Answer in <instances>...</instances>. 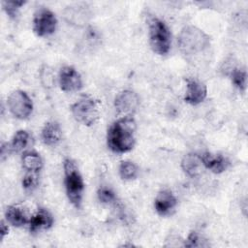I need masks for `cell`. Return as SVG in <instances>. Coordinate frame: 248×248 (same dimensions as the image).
Wrapping results in <instances>:
<instances>
[{
    "instance_id": "6da1fadb",
    "label": "cell",
    "mask_w": 248,
    "mask_h": 248,
    "mask_svg": "<svg viewBox=\"0 0 248 248\" xmlns=\"http://www.w3.org/2000/svg\"><path fill=\"white\" fill-rule=\"evenodd\" d=\"M136 129V121L132 116H123L114 121L107 134L108 148L118 154L132 150L135 145Z\"/></svg>"
},
{
    "instance_id": "7a4b0ae2",
    "label": "cell",
    "mask_w": 248,
    "mask_h": 248,
    "mask_svg": "<svg viewBox=\"0 0 248 248\" xmlns=\"http://www.w3.org/2000/svg\"><path fill=\"white\" fill-rule=\"evenodd\" d=\"M177 43L183 54L195 55L202 52L210 46V38L199 27L187 25L181 29Z\"/></svg>"
},
{
    "instance_id": "3957f363",
    "label": "cell",
    "mask_w": 248,
    "mask_h": 248,
    "mask_svg": "<svg viewBox=\"0 0 248 248\" xmlns=\"http://www.w3.org/2000/svg\"><path fill=\"white\" fill-rule=\"evenodd\" d=\"M64 183L67 197L70 202L77 208H79L82 202L84 182L75 161L66 158L63 162Z\"/></svg>"
},
{
    "instance_id": "277c9868",
    "label": "cell",
    "mask_w": 248,
    "mask_h": 248,
    "mask_svg": "<svg viewBox=\"0 0 248 248\" xmlns=\"http://www.w3.org/2000/svg\"><path fill=\"white\" fill-rule=\"evenodd\" d=\"M74 118L85 126L94 125L100 118L97 102L88 95H83L71 106Z\"/></svg>"
},
{
    "instance_id": "5b68a950",
    "label": "cell",
    "mask_w": 248,
    "mask_h": 248,
    "mask_svg": "<svg viewBox=\"0 0 248 248\" xmlns=\"http://www.w3.org/2000/svg\"><path fill=\"white\" fill-rule=\"evenodd\" d=\"M170 32L167 24L153 17L149 21V43L152 50L159 55L167 54L170 48Z\"/></svg>"
},
{
    "instance_id": "8992f818",
    "label": "cell",
    "mask_w": 248,
    "mask_h": 248,
    "mask_svg": "<svg viewBox=\"0 0 248 248\" xmlns=\"http://www.w3.org/2000/svg\"><path fill=\"white\" fill-rule=\"evenodd\" d=\"M11 113L18 119H26L32 113L33 103L26 92L22 90L13 91L7 100Z\"/></svg>"
},
{
    "instance_id": "52a82bcc",
    "label": "cell",
    "mask_w": 248,
    "mask_h": 248,
    "mask_svg": "<svg viewBox=\"0 0 248 248\" xmlns=\"http://www.w3.org/2000/svg\"><path fill=\"white\" fill-rule=\"evenodd\" d=\"M57 25L55 15L47 8L38 9L33 17V31L38 37H46L51 35Z\"/></svg>"
},
{
    "instance_id": "ba28073f",
    "label": "cell",
    "mask_w": 248,
    "mask_h": 248,
    "mask_svg": "<svg viewBox=\"0 0 248 248\" xmlns=\"http://www.w3.org/2000/svg\"><path fill=\"white\" fill-rule=\"evenodd\" d=\"M140 105L138 95L132 90H123L115 97L114 107L124 116H132Z\"/></svg>"
},
{
    "instance_id": "9c48e42d",
    "label": "cell",
    "mask_w": 248,
    "mask_h": 248,
    "mask_svg": "<svg viewBox=\"0 0 248 248\" xmlns=\"http://www.w3.org/2000/svg\"><path fill=\"white\" fill-rule=\"evenodd\" d=\"M59 85L65 92L78 91L82 87L81 76L74 67L65 66L59 72Z\"/></svg>"
},
{
    "instance_id": "30bf717a",
    "label": "cell",
    "mask_w": 248,
    "mask_h": 248,
    "mask_svg": "<svg viewBox=\"0 0 248 248\" xmlns=\"http://www.w3.org/2000/svg\"><path fill=\"white\" fill-rule=\"evenodd\" d=\"M177 200L173 193L169 189L161 190L154 201V207L156 212L160 216H170L171 215L176 208Z\"/></svg>"
},
{
    "instance_id": "8fae6325",
    "label": "cell",
    "mask_w": 248,
    "mask_h": 248,
    "mask_svg": "<svg viewBox=\"0 0 248 248\" xmlns=\"http://www.w3.org/2000/svg\"><path fill=\"white\" fill-rule=\"evenodd\" d=\"M207 89L206 86L201 81L194 78L186 79V92L184 101L190 105L196 106L203 102L206 98Z\"/></svg>"
},
{
    "instance_id": "7c38bea8",
    "label": "cell",
    "mask_w": 248,
    "mask_h": 248,
    "mask_svg": "<svg viewBox=\"0 0 248 248\" xmlns=\"http://www.w3.org/2000/svg\"><path fill=\"white\" fill-rule=\"evenodd\" d=\"M201 160L203 167L214 173H221L225 171L230 165L228 159L221 154H212L209 152H205L201 155Z\"/></svg>"
},
{
    "instance_id": "4fadbf2b",
    "label": "cell",
    "mask_w": 248,
    "mask_h": 248,
    "mask_svg": "<svg viewBox=\"0 0 248 248\" xmlns=\"http://www.w3.org/2000/svg\"><path fill=\"white\" fill-rule=\"evenodd\" d=\"M29 230L31 232H37L41 230H47L53 225L52 215L45 208H39L29 219Z\"/></svg>"
},
{
    "instance_id": "5bb4252c",
    "label": "cell",
    "mask_w": 248,
    "mask_h": 248,
    "mask_svg": "<svg viewBox=\"0 0 248 248\" xmlns=\"http://www.w3.org/2000/svg\"><path fill=\"white\" fill-rule=\"evenodd\" d=\"M62 139V131L55 121L46 122L42 129L43 142L48 146L56 145Z\"/></svg>"
},
{
    "instance_id": "9a60e30c",
    "label": "cell",
    "mask_w": 248,
    "mask_h": 248,
    "mask_svg": "<svg viewBox=\"0 0 248 248\" xmlns=\"http://www.w3.org/2000/svg\"><path fill=\"white\" fill-rule=\"evenodd\" d=\"M202 163L201 156L195 153L185 155L181 161V168L183 171L190 177H196L202 173Z\"/></svg>"
},
{
    "instance_id": "2e32d148",
    "label": "cell",
    "mask_w": 248,
    "mask_h": 248,
    "mask_svg": "<svg viewBox=\"0 0 248 248\" xmlns=\"http://www.w3.org/2000/svg\"><path fill=\"white\" fill-rule=\"evenodd\" d=\"M5 217L7 222L14 227H21L29 222L23 209L16 205L8 206L5 211Z\"/></svg>"
},
{
    "instance_id": "e0dca14e",
    "label": "cell",
    "mask_w": 248,
    "mask_h": 248,
    "mask_svg": "<svg viewBox=\"0 0 248 248\" xmlns=\"http://www.w3.org/2000/svg\"><path fill=\"white\" fill-rule=\"evenodd\" d=\"M22 167L30 172H38L43 168V160L39 153L35 151H26L21 157Z\"/></svg>"
},
{
    "instance_id": "ac0fdd59",
    "label": "cell",
    "mask_w": 248,
    "mask_h": 248,
    "mask_svg": "<svg viewBox=\"0 0 248 248\" xmlns=\"http://www.w3.org/2000/svg\"><path fill=\"white\" fill-rule=\"evenodd\" d=\"M85 7L76 5L74 7H67L65 11V17L68 18L69 21L76 23V24H82L86 21L88 15L86 10L84 9Z\"/></svg>"
},
{
    "instance_id": "d6986e66",
    "label": "cell",
    "mask_w": 248,
    "mask_h": 248,
    "mask_svg": "<svg viewBox=\"0 0 248 248\" xmlns=\"http://www.w3.org/2000/svg\"><path fill=\"white\" fill-rule=\"evenodd\" d=\"M30 140V136L27 131L25 130H18L16 132L14 135L12 141H11V149L12 151L19 152L23 150L29 143Z\"/></svg>"
},
{
    "instance_id": "ffe728a7",
    "label": "cell",
    "mask_w": 248,
    "mask_h": 248,
    "mask_svg": "<svg viewBox=\"0 0 248 248\" xmlns=\"http://www.w3.org/2000/svg\"><path fill=\"white\" fill-rule=\"evenodd\" d=\"M231 79L233 85L241 92H245L247 86V73L240 68H234L231 72Z\"/></svg>"
},
{
    "instance_id": "44dd1931",
    "label": "cell",
    "mask_w": 248,
    "mask_h": 248,
    "mask_svg": "<svg viewBox=\"0 0 248 248\" xmlns=\"http://www.w3.org/2000/svg\"><path fill=\"white\" fill-rule=\"evenodd\" d=\"M119 175L123 180H133L138 175L137 166L130 161H122L119 165Z\"/></svg>"
},
{
    "instance_id": "7402d4cb",
    "label": "cell",
    "mask_w": 248,
    "mask_h": 248,
    "mask_svg": "<svg viewBox=\"0 0 248 248\" xmlns=\"http://www.w3.org/2000/svg\"><path fill=\"white\" fill-rule=\"evenodd\" d=\"M97 195H98L99 201L105 204H110V203L115 202V201H116V196H115L114 192L108 187L99 188Z\"/></svg>"
},
{
    "instance_id": "603a6c76",
    "label": "cell",
    "mask_w": 248,
    "mask_h": 248,
    "mask_svg": "<svg viewBox=\"0 0 248 248\" xmlns=\"http://www.w3.org/2000/svg\"><path fill=\"white\" fill-rule=\"evenodd\" d=\"M25 3V1H3L2 6L10 17H16L19 8L22 7Z\"/></svg>"
},
{
    "instance_id": "cb8c5ba5",
    "label": "cell",
    "mask_w": 248,
    "mask_h": 248,
    "mask_svg": "<svg viewBox=\"0 0 248 248\" xmlns=\"http://www.w3.org/2000/svg\"><path fill=\"white\" fill-rule=\"evenodd\" d=\"M205 240H202V238H201V236L199 235V233L197 232H191L185 242H184V246L186 247H201V246H207L208 244L203 243Z\"/></svg>"
},
{
    "instance_id": "d4e9b609",
    "label": "cell",
    "mask_w": 248,
    "mask_h": 248,
    "mask_svg": "<svg viewBox=\"0 0 248 248\" xmlns=\"http://www.w3.org/2000/svg\"><path fill=\"white\" fill-rule=\"evenodd\" d=\"M28 172L22 179V186L26 190H33L38 185V175L37 172Z\"/></svg>"
},
{
    "instance_id": "484cf974",
    "label": "cell",
    "mask_w": 248,
    "mask_h": 248,
    "mask_svg": "<svg viewBox=\"0 0 248 248\" xmlns=\"http://www.w3.org/2000/svg\"><path fill=\"white\" fill-rule=\"evenodd\" d=\"M8 232H9V228H8V225L4 222V221H1V225H0V233H1V239L4 238V236L6 234H8Z\"/></svg>"
}]
</instances>
